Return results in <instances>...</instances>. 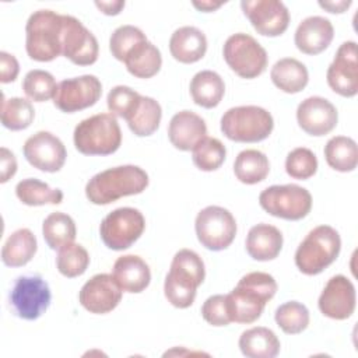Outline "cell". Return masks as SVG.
<instances>
[{"label":"cell","mask_w":358,"mask_h":358,"mask_svg":"<svg viewBox=\"0 0 358 358\" xmlns=\"http://www.w3.org/2000/svg\"><path fill=\"white\" fill-rule=\"evenodd\" d=\"M277 282L273 275L252 271L243 275L236 287L225 295L227 310L231 322L249 324L256 322L266 303L275 295Z\"/></svg>","instance_id":"obj_1"},{"label":"cell","mask_w":358,"mask_h":358,"mask_svg":"<svg viewBox=\"0 0 358 358\" xmlns=\"http://www.w3.org/2000/svg\"><path fill=\"white\" fill-rule=\"evenodd\" d=\"M148 186V175L137 165H120L94 175L85 185L87 199L96 206L113 203L122 197L140 194Z\"/></svg>","instance_id":"obj_2"},{"label":"cell","mask_w":358,"mask_h":358,"mask_svg":"<svg viewBox=\"0 0 358 358\" xmlns=\"http://www.w3.org/2000/svg\"><path fill=\"white\" fill-rule=\"evenodd\" d=\"M204 277L206 268L201 257L194 250L180 249L175 253L165 277V298L175 308H189L194 302L197 288L204 281Z\"/></svg>","instance_id":"obj_3"},{"label":"cell","mask_w":358,"mask_h":358,"mask_svg":"<svg viewBox=\"0 0 358 358\" xmlns=\"http://www.w3.org/2000/svg\"><path fill=\"white\" fill-rule=\"evenodd\" d=\"M63 15L52 10L34 11L25 25V50L32 60L52 62L62 55Z\"/></svg>","instance_id":"obj_4"},{"label":"cell","mask_w":358,"mask_h":358,"mask_svg":"<svg viewBox=\"0 0 358 358\" xmlns=\"http://www.w3.org/2000/svg\"><path fill=\"white\" fill-rule=\"evenodd\" d=\"M76 148L84 155H109L119 150L122 131L112 113H98L81 120L73 134Z\"/></svg>","instance_id":"obj_5"},{"label":"cell","mask_w":358,"mask_h":358,"mask_svg":"<svg viewBox=\"0 0 358 358\" xmlns=\"http://www.w3.org/2000/svg\"><path fill=\"white\" fill-rule=\"evenodd\" d=\"M341 239L330 225L313 228L295 252V266L306 275H316L327 268L338 256Z\"/></svg>","instance_id":"obj_6"},{"label":"cell","mask_w":358,"mask_h":358,"mask_svg":"<svg viewBox=\"0 0 358 358\" xmlns=\"http://www.w3.org/2000/svg\"><path fill=\"white\" fill-rule=\"evenodd\" d=\"M273 127L271 113L256 105L231 108L221 117L222 134L236 143L263 141L271 134Z\"/></svg>","instance_id":"obj_7"},{"label":"cell","mask_w":358,"mask_h":358,"mask_svg":"<svg viewBox=\"0 0 358 358\" xmlns=\"http://www.w3.org/2000/svg\"><path fill=\"white\" fill-rule=\"evenodd\" d=\"M260 207L273 217L298 221L305 218L312 208V196L308 189L289 183L273 185L259 196Z\"/></svg>","instance_id":"obj_8"},{"label":"cell","mask_w":358,"mask_h":358,"mask_svg":"<svg viewBox=\"0 0 358 358\" xmlns=\"http://www.w3.org/2000/svg\"><path fill=\"white\" fill-rule=\"evenodd\" d=\"M224 60L239 77L250 80L260 76L267 67L266 49L249 34L231 35L222 48Z\"/></svg>","instance_id":"obj_9"},{"label":"cell","mask_w":358,"mask_h":358,"mask_svg":"<svg viewBox=\"0 0 358 358\" xmlns=\"http://www.w3.org/2000/svg\"><path fill=\"white\" fill-rule=\"evenodd\" d=\"M145 220L140 210L120 207L110 211L101 222L99 234L106 248L124 250L130 248L144 232Z\"/></svg>","instance_id":"obj_10"},{"label":"cell","mask_w":358,"mask_h":358,"mask_svg":"<svg viewBox=\"0 0 358 358\" xmlns=\"http://www.w3.org/2000/svg\"><path fill=\"white\" fill-rule=\"evenodd\" d=\"M194 229L199 242L208 250L220 252L227 249L235 239L236 221L224 207L208 206L199 211Z\"/></svg>","instance_id":"obj_11"},{"label":"cell","mask_w":358,"mask_h":358,"mask_svg":"<svg viewBox=\"0 0 358 358\" xmlns=\"http://www.w3.org/2000/svg\"><path fill=\"white\" fill-rule=\"evenodd\" d=\"M52 292L48 282L38 274L21 275L10 292L14 313L24 320H36L49 308Z\"/></svg>","instance_id":"obj_12"},{"label":"cell","mask_w":358,"mask_h":358,"mask_svg":"<svg viewBox=\"0 0 358 358\" xmlns=\"http://www.w3.org/2000/svg\"><path fill=\"white\" fill-rule=\"evenodd\" d=\"M102 94L99 78L92 74H84L63 80L57 84L53 103L66 113L78 112L95 105Z\"/></svg>","instance_id":"obj_13"},{"label":"cell","mask_w":358,"mask_h":358,"mask_svg":"<svg viewBox=\"0 0 358 358\" xmlns=\"http://www.w3.org/2000/svg\"><path fill=\"white\" fill-rule=\"evenodd\" d=\"M98 53L94 34L76 17L63 15L62 55L77 66H91L98 60Z\"/></svg>","instance_id":"obj_14"},{"label":"cell","mask_w":358,"mask_h":358,"mask_svg":"<svg viewBox=\"0 0 358 358\" xmlns=\"http://www.w3.org/2000/svg\"><path fill=\"white\" fill-rule=\"evenodd\" d=\"M241 7L252 27L263 36H280L289 25V13L282 1L243 0Z\"/></svg>","instance_id":"obj_15"},{"label":"cell","mask_w":358,"mask_h":358,"mask_svg":"<svg viewBox=\"0 0 358 358\" xmlns=\"http://www.w3.org/2000/svg\"><path fill=\"white\" fill-rule=\"evenodd\" d=\"M329 87L338 95L352 98L358 92L357 43L347 41L340 45L326 73Z\"/></svg>","instance_id":"obj_16"},{"label":"cell","mask_w":358,"mask_h":358,"mask_svg":"<svg viewBox=\"0 0 358 358\" xmlns=\"http://www.w3.org/2000/svg\"><path fill=\"white\" fill-rule=\"evenodd\" d=\"M25 159L43 172H57L66 162L67 151L59 137L50 131H38L27 138L22 147Z\"/></svg>","instance_id":"obj_17"},{"label":"cell","mask_w":358,"mask_h":358,"mask_svg":"<svg viewBox=\"0 0 358 358\" xmlns=\"http://www.w3.org/2000/svg\"><path fill=\"white\" fill-rule=\"evenodd\" d=\"M123 289L112 274L101 273L92 275L78 294L80 303L90 313L105 315L112 312L122 301Z\"/></svg>","instance_id":"obj_18"},{"label":"cell","mask_w":358,"mask_h":358,"mask_svg":"<svg viewBox=\"0 0 358 358\" xmlns=\"http://www.w3.org/2000/svg\"><path fill=\"white\" fill-rule=\"evenodd\" d=\"M357 294L350 278L343 274L331 277L324 285L317 306L320 312L334 320H345L355 310Z\"/></svg>","instance_id":"obj_19"},{"label":"cell","mask_w":358,"mask_h":358,"mask_svg":"<svg viewBox=\"0 0 358 358\" xmlns=\"http://www.w3.org/2000/svg\"><path fill=\"white\" fill-rule=\"evenodd\" d=\"M296 120L305 133L320 137L329 134L337 126L338 113L329 99L309 96L298 105Z\"/></svg>","instance_id":"obj_20"},{"label":"cell","mask_w":358,"mask_h":358,"mask_svg":"<svg viewBox=\"0 0 358 358\" xmlns=\"http://www.w3.org/2000/svg\"><path fill=\"white\" fill-rule=\"evenodd\" d=\"M334 36V28L330 20L312 15L302 20L295 31V46L305 55H319L329 48Z\"/></svg>","instance_id":"obj_21"},{"label":"cell","mask_w":358,"mask_h":358,"mask_svg":"<svg viewBox=\"0 0 358 358\" xmlns=\"http://www.w3.org/2000/svg\"><path fill=\"white\" fill-rule=\"evenodd\" d=\"M168 137L175 148L190 151L207 137L206 122L192 110H180L169 122Z\"/></svg>","instance_id":"obj_22"},{"label":"cell","mask_w":358,"mask_h":358,"mask_svg":"<svg viewBox=\"0 0 358 358\" xmlns=\"http://www.w3.org/2000/svg\"><path fill=\"white\" fill-rule=\"evenodd\" d=\"M112 275L124 292H143L151 281L148 264L137 255H124L116 259Z\"/></svg>","instance_id":"obj_23"},{"label":"cell","mask_w":358,"mask_h":358,"mask_svg":"<svg viewBox=\"0 0 358 358\" xmlns=\"http://www.w3.org/2000/svg\"><path fill=\"white\" fill-rule=\"evenodd\" d=\"M169 52L172 57L180 63H196L203 59L207 52V38L204 32L196 27H180L171 35Z\"/></svg>","instance_id":"obj_24"},{"label":"cell","mask_w":358,"mask_h":358,"mask_svg":"<svg viewBox=\"0 0 358 358\" xmlns=\"http://www.w3.org/2000/svg\"><path fill=\"white\" fill-rule=\"evenodd\" d=\"M281 231L270 224H257L252 227L246 236L248 255L259 262H268L275 259L282 249Z\"/></svg>","instance_id":"obj_25"},{"label":"cell","mask_w":358,"mask_h":358,"mask_svg":"<svg viewBox=\"0 0 358 358\" xmlns=\"http://www.w3.org/2000/svg\"><path fill=\"white\" fill-rule=\"evenodd\" d=\"M270 77L273 84L287 94L301 92L309 81L306 66L294 57H284L275 62Z\"/></svg>","instance_id":"obj_26"},{"label":"cell","mask_w":358,"mask_h":358,"mask_svg":"<svg viewBox=\"0 0 358 358\" xmlns=\"http://www.w3.org/2000/svg\"><path fill=\"white\" fill-rule=\"evenodd\" d=\"M224 94V80L213 70H201L196 73L190 81V95L194 103L201 108H215L221 102Z\"/></svg>","instance_id":"obj_27"},{"label":"cell","mask_w":358,"mask_h":358,"mask_svg":"<svg viewBox=\"0 0 358 358\" xmlns=\"http://www.w3.org/2000/svg\"><path fill=\"white\" fill-rule=\"evenodd\" d=\"M239 348L249 358H274L280 352V340L273 330L257 326L241 334Z\"/></svg>","instance_id":"obj_28"},{"label":"cell","mask_w":358,"mask_h":358,"mask_svg":"<svg viewBox=\"0 0 358 358\" xmlns=\"http://www.w3.org/2000/svg\"><path fill=\"white\" fill-rule=\"evenodd\" d=\"M38 249L35 235L28 228L14 231L1 249V260L8 267H22L32 260Z\"/></svg>","instance_id":"obj_29"},{"label":"cell","mask_w":358,"mask_h":358,"mask_svg":"<svg viewBox=\"0 0 358 358\" xmlns=\"http://www.w3.org/2000/svg\"><path fill=\"white\" fill-rule=\"evenodd\" d=\"M127 71L137 78L154 77L162 66L159 49L148 39L136 45L126 56L124 62Z\"/></svg>","instance_id":"obj_30"},{"label":"cell","mask_w":358,"mask_h":358,"mask_svg":"<svg viewBox=\"0 0 358 358\" xmlns=\"http://www.w3.org/2000/svg\"><path fill=\"white\" fill-rule=\"evenodd\" d=\"M268 172V158L259 150H243L235 158L234 173L245 185H256L264 180Z\"/></svg>","instance_id":"obj_31"},{"label":"cell","mask_w":358,"mask_h":358,"mask_svg":"<svg viewBox=\"0 0 358 358\" xmlns=\"http://www.w3.org/2000/svg\"><path fill=\"white\" fill-rule=\"evenodd\" d=\"M324 158L330 168L338 172H351L358 164V148L354 138L334 136L324 145Z\"/></svg>","instance_id":"obj_32"},{"label":"cell","mask_w":358,"mask_h":358,"mask_svg":"<svg viewBox=\"0 0 358 358\" xmlns=\"http://www.w3.org/2000/svg\"><path fill=\"white\" fill-rule=\"evenodd\" d=\"M162 117L161 105L151 96L140 98L136 109L126 119L129 129L138 137H147L157 131Z\"/></svg>","instance_id":"obj_33"},{"label":"cell","mask_w":358,"mask_h":358,"mask_svg":"<svg viewBox=\"0 0 358 358\" xmlns=\"http://www.w3.org/2000/svg\"><path fill=\"white\" fill-rule=\"evenodd\" d=\"M76 222L74 220L62 211L50 213L42 224V235L46 245L53 249L59 250L60 248L73 243L76 239Z\"/></svg>","instance_id":"obj_34"},{"label":"cell","mask_w":358,"mask_h":358,"mask_svg":"<svg viewBox=\"0 0 358 358\" xmlns=\"http://www.w3.org/2000/svg\"><path fill=\"white\" fill-rule=\"evenodd\" d=\"M15 194L20 201L27 206L60 204L63 201V192L60 189H52L48 183L35 178L18 182L15 186Z\"/></svg>","instance_id":"obj_35"},{"label":"cell","mask_w":358,"mask_h":358,"mask_svg":"<svg viewBox=\"0 0 358 358\" xmlns=\"http://www.w3.org/2000/svg\"><path fill=\"white\" fill-rule=\"evenodd\" d=\"M35 117V109L32 103L24 98L6 99L3 95L1 101V123L6 129L18 131L31 126Z\"/></svg>","instance_id":"obj_36"},{"label":"cell","mask_w":358,"mask_h":358,"mask_svg":"<svg viewBox=\"0 0 358 358\" xmlns=\"http://www.w3.org/2000/svg\"><path fill=\"white\" fill-rule=\"evenodd\" d=\"M274 319L284 333L298 334L309 324V310L298 301H288L277 308Z\"/></svg>","instance_id":"obj_37"},{"label":"cell","mask_w":358,"mask_h":358,"mask_svg":"<svg viewBox=\"0 0 358 358\" xmlns=\"http://www.w3.org/2000/svg\"><path fill=\"white\" fill-rule=\"evenodd\" d=\"M90 264V255L87 249L78 243H69L59 249L56 266L62 275L74 278L85 273Z\"/></svg>","instance_id":"obj_38"},{"label":"cell","mask_w":358,"mask_h":358,"mask_svg":"<svg viewBox=\"0 0 358 358\" xmlns=\"http://www.w3.org/2000/svg\"><path fill=\"white\" fill-rule=\"evenodd\" d=\"M227 157L225 145L214 137H206L192 150L193 164L204 172L218 169Z\"/></svg>","instance_id":"obj_39"},{"label":"cell","mask_w":358,"mask_h":358,"mask_svg":"<svg viewBox=\"0 0 358 358\" xmlns=\"http://www.w3.org/2000/svg\"><path fill=\"white\" fill-rule=\"evenodd\" d=\"M57 84L55 77L46 70H31L22 80V90L25 95L35 102H45L55 96Z\"/></svg>","instance_id":"obj_40"},{"label":"cell","mask_w":358,"mask_h":358,"mask_svg":"<svg viewBox=\"0 0 358 358\" xmlns=\"http://www.w3.org/2000/svg\"><path fill=\"white\" fill-rule=\"evenodd\" d=\"M144 41H147V36L140 28L134 25H122L112 32L109 38V49L116 60L124 62L127 53Z\"/></svg>","instance_id":"obj_41"},{"label":"cell","mask_w":358,"mask_h":358,"mask_svg":"<svg viewBox=\"0 0 358 358\" xmlns=\"http://www.w3.org/2000/svg\"><path fill=\"white\" fill-rule=\"evenodd\" d=\"M285 171L287 173L299 180H305L312 178L317 171V158L313 151L305 147L294 148L288 152L285 159Z\"/></svg>","instance_id":"obj_42"},{"label":"cell","mask_w":358,"mask_h":358,"mask_svg":"<svg viewBox=\"0 0 358 358\" xmlns=\"http://www.w3.org/2000/svg\"><path fill=\"white\" fill-rule=\"evenodd\" d=\"M141 95L126 85L113 87L106 98L108 109L112 115L127 119L140 102Z\"/></svg>","instance_id":"obj_43"},{"label":"cell","mask_w":358,"mask_h":358,"mask_svg":"<svg viewBox=\"0 0 358 358\" xmlns=\"http://www.w3.org/2000/svg\"><path fill=\"white\" fill-rule=\"evenodd\" d=\"M201 316L211 326L220 327V326L229 324L231 319L227 310L225 295L218 294V295L208 296L201 306Z\"/></svg>","instance_id":"obj_44"},{"label":"cell","mask_w":358,"mask_h":358,"mask_svg":"<svg viewBox=\"0 0 358 358\" xmlns=\"http://www.w3.org/2000/svg\"><path fill=\"white\" fill-rule=\"evenodd\" d=\"M20 71V64L15 56L7 53V52H0V81L3 84L13 83Z\"/></svg>","instance_id":"obj_45"},{"label":"cell","mask_w":358,"mask_h":358,"mask_svg":"<svg viewBox=\"0 0 358 358\" xmlns=\"http://www.w3.org/2000/svg\"><path fill=\"white\" fill-rule=\"evenodd\" d=\"M0 168H1V179H0L1 183H6L17 172V159H15L14 154L6 147H1V165H0Z\"/></svg>","instance_id":"obj_46"},{"label":"cell","mask_w":358,"mask_h":358,"mask_svg":"<svg viewBox=\"0 0 358 358\" xmlns=\"http://www.w3.org/2000/svg\"><path fill=\"white\" fill-rule=\"evenodd\" d=\"M95 6L106 15H117L122 8L124 7V1L116 0V1H95Z\"/></svg>","instance_id":"obj_47"},{"label":"cell","mask_w":358,"mask_h":358,"mask_svg":"<svg viewBox=\"0 0 358 358\" xmlns=\"http://www.w3.org/2000/svg\"><path fill=\"white\" fill-rule=\"evenodd\" d=\"M319 6L324 10H327L329 13L333 14H341L344 13L350 6H351V0H340V1H319Z\"/></svg>","instance_id":"obj_48"},{"label":"cell","mask_w":358,"mask_h":358,"mask_svg":"<svg viewBox=\"0 0 358 358\" xmlns=\"http://www.w3.org/2000/svg\"><path fill=\"white\" fill-rule=\"evenodd\" d=\"M193 6L200 11L210 13V11L220 8L222 6V3L221 1H218V3H215V1H193Z\"/></svg>","instance_id":"obj_49"}]
</instances>
